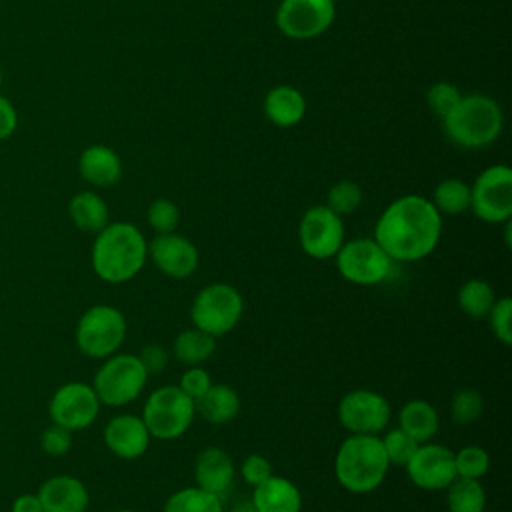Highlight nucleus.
<instances>
[{
	"label": "nucleus",
	"mask_w": 512,
	"mask_h": 512,
	"mask_svg": "<svg viewBox=\"0 0 512 512\" xmlns=\"http://www.w3.org/2000/svg\"><path fill=\"white\" fill-rule=\"evenodd\" d=\"M442 234V214L418 194L390 202L374 226V240L394 262H418L434 252Z\"/></svg>",
	"instance_id": "nucleus-1"
},
{
	"label": "nucleus",
	"mask_w": 512,
	"mask_h": 512,
	"mask_svg": "<svg viewBox=\"0 0 512 512\" xmlns=\"http://www.w3.org/2000/svg\"><path fill=\"white\" fill-rule=\"evenodd\" d=\"M92 268L108 284H124L140 274L148 258V242L130 222H108L96 232L92 244Z\"/></svg>",
	"instance_id": "nucleus-2"
},
{
	"label": "nucleus",
	"mask_w": 512,
	"mask_h": 512,
	"mask_svg": "<svg viewBox=\"0 0 512 512\" xmlns=\"http://www.w3.org/2000/svg\"><path fill=\"white\" fill-rule=\"evenodd\" d=\"M388 468L390 462L382 448L380 436L350 434L336 450V480L352 494H368L376 490L384 482Z\"/></svg>",
	"instance_id": "nucleus-3"
},
{
	"label": "nucleus",
	"mask_w": 512,
	"mask_h": 512,
	"mask_svg": "<svg viewBox=\"0 0 512 512\" xmlns=\"http://www.w3.org/2000/svg\"><path fill=\"white\" fill-rule=\"evenodd\" d=\"M442 120L448 138L462 148L488 146L502 130L500 106L482 94L460 98Z\"/></svg>",
	"instance_id": "nucleus-4"
},
{
	"label": "nucleus",
	"mask_w": 512,
	"mask_h": 512,
	"mask_svg": "<svg viewBox=\"0 0 512 512\" xmlns=\"http://www.w3.org/2000/svg\"><path fill=\"white\" fill-rule=\"evenodd\" d=\"M244 312V298L240 290L226 282H212L198 290L190 306L192 326L220 338L232 332Z\"/></svg>",
	"instance_id": "nucleus-5"
},
{
	"label": "nucleus",
	"mask_w": 512,
	"mask_h": 512,
	"mask_svg": "<svg viewBox=\"0 0 512 512\" xmlns=\"http://www.w3.org/2000/svg\"><path fill=\"white\" fill-rule=\"evenodd\" d=\"M196 416L194 400L178 386L166 384L152 390L142 408V420L156 440H176L192 426Z\"/></svg>",
	"instance_id": "nucleus-6"
},
{
	"label": "nucleus",
	"mask_w": 512,
	"mask_h": 512,
	"mask_svg": "<svg viewBox=\"0 0 512 512\" xmlns=\"http://www.w3.org/2000/svg\"><path fill=\"white\" fill-rule=\"evenodd\" d=\"M148 384V372L144 370L138 354H112L104 358V364L96 370L92 388L106 406H126L134 402Z\"/></svg>",
	"instance_id": "nucleus-7"
},
{
	"label": "nucleus",
	"mask_w": 512,
	"mask_h": 512,
	"mask_svg": "<svg viewBox=\"0 0 512 512\" xmlns=\"http://www.w3.org/2000/svg\"><path fill=\"white\" fill-rule=\"evenodd\" d=\"M128 334L126 316L110 304L90 306L76 324V346L90 358H108L118 352Z\"/></svg>",
	"instance_id": "nucleus-8"
},
{
	"label": "nucleus",
	"mask_w": 512,
	"mask_h": 512,
	"mask_svg": "<svg viewBox=\"0 0 512 512\" xmlns=\"http://www.w3.org/2000/svg\"><path fill=\"white\" fill-rule=\"evenodd\" d=\"M340 276L356 286H376L390 278L394 260L374 238H354L344 242L334 256Z\"/></svg>",
	"instance_id": "nucleus-9"
},
{
	"label": "nucleus",
	"mask_w": 512,
	"mask_h": 512,
	"mask_svg": "<svg viewBox=\"0 0 512 512\" xmlns=\"http://www.w3.org/2000/svg\"><path fill=\"white\" fill-rule=\"evenodd\" d=\"M470 208L488 224H504L512 216V170L504 164L486 168L470 186Z\"/></svg>",
	"instance_id": "nucleus-10"
},
{
	"label": "nucleus",
	"mask_w": 512,
	"mask_h": 512,
	"mask_svg": "<svg viewBox=\"0 0 512 512\" xmlns=\"http://www.w3.org/2000/svg\"><path fill=\"white\" fill-rule=\"evenodd\" d=\"M336 414L342 428L350 434L380 436L390 422L392 408L380 392L358 388L340 398Z\"/></svg>",
	"instance_id": "nucleus-11"
},
{
	"label": "nucleus",
	"mask_w": 512,
	"mask_h": 512,
	"mask_svg": "<svg viewBox=\"0 0 512 512\" xmlns=\"http://www.w3.org/2000/svg\"><path fill=\"white\" fill-rule=\"evenodd\" d=\"M298 242L302 252L314 260L334 258L344 244L342 216L326 204L308 208L298 224Z\"/></svg>",
	"instance_id": "nucleus-12"
},
{
	"label": "nucleus",
	"mask_w": 512,
	"mask_h": 512,
	"mask_svg": "<svg viewBox=\"0 0 512 512\" xmlns=\"http://www.w3.org/2000/svg\"><path fill=\"white\" fill-rule=\"evenodd\" d=\"M48 414L52 424H58L70 432L84 430L98 418L100 400L92 384L68 382L54 392Z\"/></svg>",
	"instance_id": "nucleus-13"
},
{
	"label": "nucleus",
	"mask_w": 512,
	"mask_h": 512,
	"mask_svg": "<svg viewBox=\"0 0 512 512\" xmlns=\"http://www.w3.org/2000/svg\"><path fill=\"white\" fill-rule=\"evenodd\" d=\"M334 14V0H282L276 12V24L288 38L308 40L328 30Z\"/></svg>",
	"instance_id": "nucleus-14"
},
{
	"label": "nucleus",
	"mask_w": 512,
	"mask_h": 512,
	"mask_svg": "<svg viewBox=\"0 0 512 512\" xmlns=\"http://www.w3.org/2000/svg\"><path fill=\"white\" fill-rule=\"evenodd\" d=\"M404 468L410 482L416 488L428 492L446 490L458 476L454 466V452L448 446L436 442L418 444L416 452L412 454Z\"/></svg>",
	"instance_id": "nucleus-15"
},
{
	"label": "nucleus",
	"mask_w": 512,
	"mask_h": 512,
	"mask_svg": "<svg viewBox=\"0 0 512 512\" xmlns=\"http://www.w3.org/2000/svg\"><path fill=\"white\" fill-rule=\"evenodd\" d=\"M148 258L164 276H170L176 280H184L192 276L200 264V254L196 244L176 232L156 234L148 242Z\"/></svg>",
	"instance_id": "nucleus-16"
},
{
	"label": "nucleus",
	"mask_w": 512,
	"mask_h": 512,
	"mask_svg": "<svg viewBox=\"0 0 512 512\" xmlns=\"http://www.w3.org/2000/svg\"><path fill=\"white\" fill-rule=\"evenodd\" d=\"M102 438L106 448L122 460H136L144 456L152 440L144 420L134 414L112 416L104 426Z\"/></svg>",
	"instance_id": "nucleus-17"
},
{
	"label": "nucleus",
	"mask_w": 512,
	"mask_h": 512,
	"mask_svg": "<svg viewBox=\"0 0 512 512\" xmlns=\"http://www.w3.org/2000/svg\"><path fill=\"white\" fill-rule=\"evenodd\" d=\"M234 476L236 466L226 450L208 446L198 452L194 460V480L198 488L222 498L232 488Z\"/></svg>",
	"instance_id": "nucleus-18"
},
{
	"label": "nucleus",
	"mask_w": 512,
	"mask_h": 512,
	"mask_svg": "<svg viewBox=\"0 0 512 512\" xmlns=\"http://www.w3.org/2000/svg\"><path fill=\"white\" fill-rule=\"evenodd\" d=\"M42 512H86L90 494L76 476L60 474L48 478L36 492Z\"/></svg>",
	"instance_id": "nucleus-19"
},
{
	"label": "nucleus",
	"mask_w": 512,
	"mask_h": 512,
	"mask_svg": "<svg viewBox=\"0 0 512 512\" xmlns=\"http://www.w3.org/2000/svg\"><path fill=\"white\" fill-rule=\"evenodd\" d=\"M250 502L256 512H302L300 488L292 480L276 474L254 486Z\"/></svg>",
	"instance_id": "nucleus-20"
},
{
	"label": "nucleus",
	"mask_w": 512,
	"mask_h": 512,
	"mask_svg": "<svg viewBox=\"0 0 512 512\" xmlns=\"http://www.w3.org/2000/svg\"><path fill=\"white\" fill-rule=\"evenodd\" d=\"M78 168H80L82 178L98 188L112 186L122 176V164H120L118 154L112 148L102 146V144L86 148L80 156Z\"/></svg>",
	"instance_id": "nucleus-21"
},
{
	"label": "nucleus",
	"mask_w": 512,
	"mask_h": 512,
	"mask_svg": "<svg viewBox=\"0 0 512 512\" xmlns=\"http://www.w3.org/2000/svg\"><path fill=\"white\" fill-rule=\"evenodd\" d=\"M196 414H200L208 424L222 426L232 422L240 412V396L228 384H212L196 402Z\"/></svg>",
	"instance_id": "nucleus-22"
},
{
	"label": "nucleus",
	"mask_w": 512,
	"mask_h": 512,
	"mask_svg": "<svg viewBox=\"0 0 512 512\" xmlns=\"http://www.w3.org/2000/svg\"><path fill=\"white\" fill-rule=\"evenodd\" d=\"M398 428L404 430L408 436H412L418 444L430 442L440 428L438 410L428 400H422V398L408 400L400 408Z\"/></svg>",
	"instance_id": "nucleus-23"
},
{
	"label": "nucleus",
	"mask_w": 512,
	"mask_h": 512,
	"mask_svg": "<svg viewBox=\"0 0 512 512\" xmlns=\"http://www.w3.org/2000/svg\"><path fill=\"white\" fill-rule=\"evenodd\" d=\"M266 116L278 126H294L306 112V102L300 90L292 86H276L264 100Z\"/></svg>",
	"instance_id": "nucleus-24"
},
{
	"label": "nucleus",
	"mask_w": 512,
	"mask_h": 512,
	"mask_svg": "<svg viewBox=\"0 0 512 512\" xmlns=\"http://www.w3.org/2000/svg\"><path fill=\"white\" fill-rule=\"evenodd\" d=\"M68 214L76 228L100 232L108 224V206L96 192H80L68 204Z\"/></svg>",
	"instance_id": "nucleus-25"
},
{
	"label": "nucleus",
	"mask_w": 512,
	"mask_h": 512,
	"mask_svg": "<svg viewBox=\"0 0 512 512\" xmlns=\"http://www.w3.org/2000/svg\"><path fill=\"white\" fill-rule=\"evenodd\" d=\"M216 350V338L198 330L196 326L182 330L174 342L172 352L178 362L186 366H202Z\"/></svg>",
	"instance_id": "nucleus-26"
},
{
	"label": "nucleus",
	"mask_w": 512,
	"mask_h": 512,
	"mask_svg": "<svg viewBox=\"0 0 512 512\" xmlns=\"http://www.w3.org/2000/svg\"><path fill=\"white\" fill-rule=\"evenodd\" d=\"M162 512H224V504L216 494L198 486H186L166 498Z\"/></svg>",
	"instance_id": "nucleus-27"
},
{
	"label": "nucleus",
	"mask_w": 512,
	"mask_h": 512,
	"mask_svg": "<svg viewBox=\"0 0 512 512\" xmlns=\"http://www.w3.org/2000/svg\"><path fill=\"white\" fill-rule=\"evenodd\" d=\"M446 490L448 512H484L486 492L480 480L456 476Z\"/></svg>",
	"instance_id": "nucleus-28"
},
{
	"label": "nucleus",
	"mask_w": 512,
	"mask_h": 512,
	"mask_svg": "<svg viewBox=\"0 0 512 512\" xmlns=\"http://www.w3.org/2000/svg\"><path fill=\"white\" fill-rule=\"evenodd\" d=\"M456 300H458L460 310L466 316L480 320V318L488 316V312L496 300V294H494V288L486 280L470 278L458 288Z\"/></svg>",
	"instance_id": "nucleus-29"
},
{
	"label": "nucleus",
	"mask_w": 512,
	"mask_h": 512,
	"mask_svg": "<svg viewBox=\"0 0 512 512\" xmlns=\"http://www.w3.org/2000/svg\"><path fill=\"white\" fill-rule=\"evenodd\" d=\"M430 202L440 214H462L470 208V186L460 178H446L436 186Z\"/></svg>",
	"instance_id": "nucleus-30"
},
{
	"label": "nucleus",
	"mask_w": 512,
	"mask_h": 512,
	"mask_svg": "<svg viewBox=\"0 0 512 512\" xmlns=\"http://www.w3.org/2000/svg\"><path fill=\"white\" fill-rule=\"evenodd\" d=\"M484 412V400L480 392L472 388H460L454 392L450 400V416L458 426H468L476 422Z\"/></svg>",
	"instance_id": "nucleus-31"
},
{
	"label": "nucleus",
	"mask_w": 512,
	"mask_h": 512,
	"mask_svg": "<svg viewBox=\"0 0 512 512\" xmlns=\"http://www.w3.org/2000/svg\"><path fill=\"white\" fill-rule=\"evenodd\" d=\"M454 466L460 478L480 480L490 470V454L482 446L470 444L454 452Z\"/></svg>",
	"instance_id": "nucleus-32"
},
{
	"label": "nucleus",
	"mask_w": 512,
	"mask_h": 512,
	"mask_svg": "<svg viewBox=\"0 0 512 512\" xmlns=\"http://www.w3.org/2000/svg\"><path fill=\"white\" fill-rule=\"evenodd\" d=\"M380 442H382V448L386 452V458H388L390 466L392 464L394 466H406L408 460L412 458V454L418 448V442L400 428L386 430L384 436H380Z\"/></svg>",
	"instance_id": "nucleus-33"
},
{
	"label": "nucleus",
	"mask_w": 512,
	"mask_h": 512,
	"mask_svg": "<svg viewBox=\"0 0 512 512\" xmlns=\"http://www.w3.org/2000/svg\"><path fill=\"white\" fill-rule=\"evenodd\" d=\"M362 202V190L352 180H340L328 190V202L326 206L336 212L338 216H346L358 210Z\"/></svg>",
	"instance_id": "nucleus-34"
},
{
	"label": "nucleus",
	"mask_w": 512,
	"mask_h": 512,
	"mask_svg": "<svg viewBox=\"0 0 512 512\" xmlns=\"http://www.w3.org/2000/svg\"><path fill=\"white\" fill-rule=\"evenodd\" d=\"M146 220L150 224V228L156 234H168V232H176L178 224H180V210L178 206L168 200V198H158L148 206L146 212Z\"/></svg>",
	"instance_id": "nucleus-35"
},
{
	"label": "nucleus",
	"mask_w": 512,
	"mask_h": 512,
	"mask_svg": "<svg viewBox=\"0 0 512 512\" xmlns=\"http://www.w3.org/2000/svg\"><path fill=\"white\" fill-rule=\"evenodd\" d=\"M488 324L496 340L504 346L512 344V328H510V318H512V300L508 296H500L494 300L490 312H488Z\"/></svg>",
	"instance_id": "nucleus-36"
},
{
	"label": "nucleus",
	"mask_w": 512,
	"mask_h": 512,
	"mask_svg": "<svg viewBox=\"0 0 512 512\" xmlns=\"http://www.w3.org/2000/svg\"><path fill=\"white\" fill-rule=\"evenodd\" d=\"M428 108L436 114V116H440V118H444L448 112H452V108L460 102V92H458V88L454 86V84H450V82H436L430 90H428Z\"/></svg>",
	"instance_id": "nucleus-37"
},
{
	"label": "nucleus",
	"mask_w": 512,
	"mask_h": 512,
	"mask_svg": "<svg viewBox=\"0 0 512 512\" xmlns=\"http://www.w3.org/2000/svg\"><path fill=\"white\" fill-rule=\"evenodd\" d=\"M212 386L210 372L204 366H188L178 382V388L194 402Z\"/></svg>",
	"instance_id": "nucleus-38"
},
{
	"label": "nucleus",
	"mask_w": 512,
	"mask_h": 512,
	"mask_svg": "<svg viewBox=\"0 0 512 512\" xmlns=\"http://www.w3.org/2000/svg\"><path fill=\"white\" fill-rule=\"evenodd\" d=\"M272 472V464L266 456L262 454H248L242 464H240V476L246 484H250L252 488L262 484L266 478H270Z\"/></svg>",
	"instance_id": "nucleus-39"
},
{
	"label": "nucleus",
	"mask_w": 512,
	"mask_h": 512,
	"mask_svg": "<svg viewBox=\"0 0 512 512\" xmlns=\"http://www.w3.org/2000/svg\"><path fill=\"white\" fill-rule=\"evenodd\" d=\"M40 446L50 456H64L72 448V432L58 424H50L40 436Z\"/></svg>",
	"instance_id": "nucleus-40"
},
{
	"label": "nucleus",
	"mask_w": 512,
	"mask_h": 512,
	"mask_svg": "<svg viewBox=\"0 0 512 512\" xmlns=\"http://www.w3.org/2000/svg\"><path fill=\"white\" fill-rule=\"evenodd\" d=\"M144 370L150 374H160L168 366V352L160 344H148L138 354Z\"/></svg>",
	"instance_id": "nucleus-41"
},
{
	"label": "nucleus",
	"mask_w": 512,
	"mask_h": 512,
	"mask_svg": "<svg viewBox=\"0 0 512 512\" xmlns=\"http://www.w3.org/2000/svg\"><path fill=\"white\" fill-rule=\"evenodd\" d=\"M16 124H18V116L12 102L0 96V140L8 138L16 130Z\"/></svg>",
	"instance_id": "nucleus-42"
},
{
	"label": "nucleus",
	"mask_w": 512,
	"mask_h": 512,
	"mask_svg": "<svg viewBox=\"0 0 512 512\" xmlns=\"http://www.w3.org/2000/svg\"><path fill=\"white\" fill-rule=\"evenodd\" d=\"M12 512H42V506L36 494H22L14 500Z\"/></svg>",
	"instance_id": "nucleus-43"
},
{
	"label": "nucleus",
	"mask_w": 512,
	"mask_h": 512,
	"mask_svg": "<svg viewBox=\"0 0 512 512\" xmlns=\"http://www.w3.org/2000/svg\"><path fill=\"white\" fill-rule=\"evenodd\" d=\"M232 512H256V510H254V506H252L250 500H244V502H238V504L232 508Z\"/></svg>",
	"instance_id": "nucleus-44"
},
{
	"label": "nucleus",
	"mask_w": 512,
	"mask_h": 512,
	"mask_svg": "<svg viewBox=\"0 0 512 512\" xmlns=\"http://www.w3.org/2000/svg\"><path fill=\"white\" fill-rule=\"evenodd\" d=\"M510 230H512V222L510 220H506L504 222V242H506V246L510 248L512 246V238H510Z\"/></svg>",
	"instance_id": "nucleus-45"
},
{
	"label": "nucleus",
	"mask_w": 512,
	"mask_h": 512,
	"mask_svg": "<svg viewBox=\"0 0 512 512\" xmlns=\"http://www.w3.org/2000/svg\"><path fill=\"white\" fill-rule=\"evenodd\" d=\"M116 512H136V510H130V508H122V510H116Z\"/></svg>",
	"instance_id": "nucleus-46"
},
{
	"label": "nucleus",
	"mask_w": 512,
	"mask_h": 512,
	"mask_svg": "<svg viewBox=\"0 0 512 512\" xmlns=\"http://www.w3.org/2000/svg\"><path fill=\"white\" fill-rule=\"evenodd\" d=\"M0 86H2V70H0Z\"/></svg>",
	"instance_id": "nucleus-47"
}]
</instances>
